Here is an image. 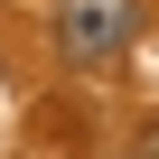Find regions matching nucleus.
Segmentation results:
<instances>
[{"mask_svg":"<svg viewBox=\"0 0 159 159\" xmlns=\"http://www.w3.org/2000/svg\"><path fill=\"white\" fill-rule=\"evenodd\" d=\"M140 38V0H56V47L75 66H112Z\"/></svg>","mask_w":159,"mask_h":159,"instance_id":"1","label":"nucleus"}]
</instances>
